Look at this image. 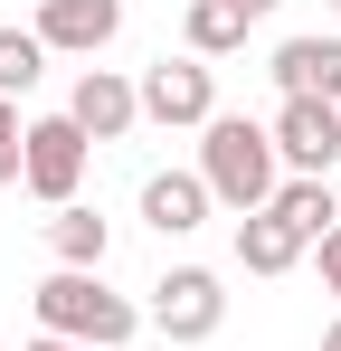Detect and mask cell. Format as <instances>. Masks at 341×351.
<instances>
[{
  "label": "cell",
  "instance_id": "21",
  "mask_svg": "<svg viewBox=\"0 0 341 351\" xmlns=\"http://www.w3.org/2000/svg\"><path fill=\"white\" fill-rule=\"evenodd\" d=\"M323 351H341V313H332V323H323Z\"/></svg>",
  "mask_w": 341,
  "mask_h": 351
},
{
  "label": "cell",
  "instance_id": "15",
  "mask_svg": "<svg viewBox=\"0 0 341 351\" xmlns=\"http://www.w3.org/2000/svg\"><path fill=\"white\" fill-rule=\"evenodd\" d=\"M38 66H48L38 29H0V95H10V105H19V95L38 86Z\"/></svg>",
  "mask_w": 341,
  "mask_h": 351
},
{
  "label": "cell",
  "instance_id": "6",
  "mask_svg": "<svg viewBox=\"0 0 341 351\" xmlns=\"http://www.w3.org/2000/svg\"><path fill=\"white\" fill-rule=\"evenodd\" d=\"M19 180H29L48 209H66V199H76V180H86V133H76L66 114L19 123Z\"/></svg>",
  "mask_w": 341,
  "mask_h": 351
},
{
  "label": "cell",
  "instance_id": "7",
  "mask_svg": "<svg viewBox=\"0 0 341 351\" xmlns=\"http://www.w3.org/2000/svg\"><path fill=\"white\" fill-rule=\"evenodd\" d=\"M66 123H76L86 143H123V133L142 123V95H133V76H114V66H86V76H76V95H66Z\"/></svg>",
  "mask_w": 341,
  "mask_h": 351
},
{
  "label": "cell",
  "instance_id": "8",
  "mask_svg": "<svg viewBox=\"0 0 341 351\" xmlns=\"http://www.w3.org/2000/svg\"><path fill=\"white\" fill-rule=\"evenodd\" d=\"M123 29V0H38V48L57 58H105Z\"/></svg>",
  "mask_w": 341,
  "mask_h": 351
},
{
  "label": "cell",
  "instance_id": "23",
  "mask_svg": "<svg viewBox=\"0 0 341 351\" xmlns=\"http://www.w3.org/2000/svg\"><path fill=\"white\" fill-rule=\"evenodd\" d=\"M0 351H10V342H0Z\"/></svg>",
  "mask_w": 341,
  "mask_h": 351
},
{
  "label": "cell",
  "instance_id": "12",
  "mask_svg": "<svg viewBox=\"0 0 341 351\" xmlns=\"http://www.w3.org/2000/svg\"><path fill=\"white\" fill-rule=\"evenodd\" d=\"M48 247H57V266H86V276H105V247H114V228L86 209V199H66L48 219Z\"/></svg>",
  "mask_w": 341,
  "mask_h": 351
},
{
  "label": "cell",
  "instance_id": "10",
  "mask_svg": "<svg viewBox=\"0 0 341 351\" xmlns=\"http://www.w3.org/2000/svg\"><path fill=\"white\" fill-rule=\"evenodd\" d=\"M275 95H323V105H341V38H284L275 48Z\"/></svg>",
  "mask_w": 341,
  "mask_h": 351
},
{
  "label": "cell",
  "instance_id": "4",
  "mask_svg": "<svg viewBox=\"0 0 341 351\" xmlns=\"http://www.w3.org/2000/svg\"><path fill=\"white\" fill-rule=\"evenodd\" d=\"M133 95H142V123H170V133H190V123L218 114V76L209 58H152L133 76Z\"/></svg>",
  "mask_w": 341,
  "mask_h": 351
},
{
  "label": "cell",
  "instance_id": "18",
  "mask_svg": "<svg viewBox=\"0 0 341 351\" xmlns=\"http://www.w3.org/2000/svg\"><path fill=\"white\" fill-rule=\"evenodd\" d=\"M0 143H19V105L10 95H0Z\"/></svg>",
  "mask_w": 341,
  "mask_h": 351
},
{
  "label": "cell",
  "instance_id": "14",
  "mask_svg": "<svg viewBox=\"0 0 341 351\" xmlns=\"http://www.w3.org/2000/svg\"><path fill=\"white\" fill-rule=\"evenodd\" d=\"M180 38H190V58H227V48H247V10L190 0V10H180Z\"/></svg>",
  "mask_w": 341,
  "mask_h": 351
},
{
  "label": "cell",
  "instance_id": "3",
  "mask_svg": "<svg viewBox=\"0 0 341 351\" xmlns=\"http://www.w3.org/2000/svg\"><path fill=\"white\" fill-rule=\"evenodd\" d=\"M266 133H275L284 180H332L341 171V105H323V95H284Z\"/></svg>",
  "mask_w": 341,
  "mask_h": 351
},
{
  "label": "cell",
  "instance_id": "2",
  "mask_svg": "<svg viewBox=\"0 0 341 351\" xmlns=\"http://www.w3.org/2000/svg\"><path fill=\"white\" fill-rule=\"evenodd\" d=\"M38 323H48L57 342H76V351H133L142 304L114 294L105 276H86V266H57L48 285H38Z\"/></svg>",
  "mask_w": 341,
  "mask_h": 351
},
{
  "label": "cell",
  "instance_id": "1",
  "mask_svg": "<svg viewBox=\"0 0 341 351\" xmlns=\"http://www.w3.org/2000/svg\"><path fill=\"white\" fill-rule=\"evenodd\" d=\"M199 180H209V199H218V209L256 219V209L275 199V180H284L275 133H266V123H247V114H209V123H199Z\"/></svg>",
  "mask_w": 341,
  "mask_h": 351
},
{
  "label": "cell",
  "instance_id": "22",
  "mask_svg": "<svg viewBox=\"0 0 341 351\" xmlns=\"http://www.w3.org/2000/svg\"><path fill=\"white\" fill-rule=\"evenodd\" d=\"M332 199H341V180H332Z\"/></svg>",
  "mask_w": 341,
  "mask_h": 351
},
{
  "label": "cell",
  "instance_id": "11",
  "mask_svg": "<svg viewBox=\"0 0 341 351\" xmlns=\"http://www.w3.org/2000/svg\"><path fill=\"white\" fill-rule=\"evenodd\" d=\"M266 209H275V219H284L294 237H303V247L341 228V199H332V180H275V199H266Z\"/></svg>",
  "mask_w": 341,
  "mask_h": 351
},
{
  "label": "cell",
  "instance_id": "20",
  "mask_svg": "<svg viewBox=\"0 0 341 351\" xmlns=\"http://www.w3.org/2000/svg\"><path fill=\"white\" fill-rule=\"evenodd\" d=\"M227 10H247V19H266V10H275V0H227Z\"/></svg>",
  "mask_w": 341,
  "mask_h": 351
},
{
  "label": "cell",
  "instance_id": "19",
  "mask_svg": "<svg viewBox=\"0 0 341 351\" xmlns=\"http://www.w3.org/2000/svg\"><path fill=\"white\" fill-rule=\"evenodd\" d=\"M19 351H76V342H57V332H38V342H19Z\"/></svg>",
  "mask_w": 341,
  "mask_h": 351
},
{
  "label": "cell",
  "instance_id": "9",
  "mask_svg": "<svg viewBox=\"0 0 341 351\" xmlns=\"http://www.w3.org/2000/svg\"><path fill=\"white\" fill-rule=\"evenodd\" d=\"M209 209H218V199H209L199 171H152V180H142V228H152V237H190Z\"/></svg>",
  "mask_w": 341,
  "mask_h": 351
},
{
  "label": "cell",
  "instance_id": "5",
  "mask_svg": "<svg viewBox=\"0 0 341 351\" xmlns=\"http://www.w3.org/2000/svg\"><path fill=\"white\" fill-rule=\"evenodd\" d=\"M142 323L170 332V342H209V332L227 323V285L209 276V266H170L162 285H152V304H142Z\"/></svg>",
  "mask_w": 341,
  "mask_h": 351
},
{
  "label": "cell",
  "instance_id": "13",
  "mask_svg": "<svg viewBox=\"0 0 341 351\" xmlns=\"http://www.w3.org/2000/svg\"><path fill=\"white\" fill-rule=\"evenodd\" d=\"M294 256H303V237L284 228L275 209H256V219H237V266H247V276H284Z\"/></svg>",
  "mask_w": 341,
  "mask_h": 351
},
{
  "label": "cell",
  "instance_id": "16",
  "mask_svg": "<svg viewBox=\"0 0 341 351\" xmlns=\"http://www.w3.org/2000/svg\"><path fill=\"white\" fill-rule=\"evenodd\" d=\"M313 247H323V294H341V228H332V237H313Z\"/></svg>",
  "mask_w": 341,
  "mask_h": 351
},
{
  "label": "cell",
  "instance_id": "17",
  "mask_svg": "<svg viewBox=\"0 0 341 351\" xmlns=\"http://www.w3.org/2000/svg\"><path fill=\"white\" fill-rule=\"evenodd\" d=\"M10 180H19V143H0V190H10Z\"/></svg>",
  "mask_w": 341,
  "mask_h": 351
}]
</instances>
